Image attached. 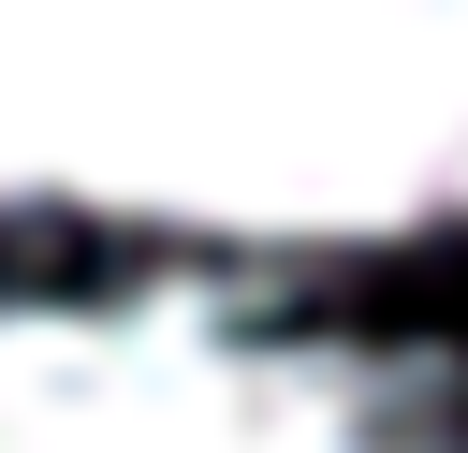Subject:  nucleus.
<instances>
[{
	"label": "nucleus",
	"instance_id": "nucleus-2",
	"mask_svg": "<svg viewBox=\"0 0 468 453\" xmlns=\"http://www.w3.org/2000/svg\"><path fill=\"white\" fill-rule=\"evenodd\" d=\"M0 453H468V365L205 278H0Z\"/></svg>",
	"mask_w": 468,
	"mask_h": 453
},
{
	"label": "nucleus",
	"instance_id": "nucleus-1",
	"mask_svg": "<svg viewBox=\"0 0 468 453\" xmlns=\"http://www.w3.org/2000/svg\"><path fill=\"white\" fill-rule=\"evenodd\" d=\"M0 234L395 263L468 234V0H0Z\"/></svg>",
	"mask_w": 468,
	"mask_h": 453
}]
</instances>
